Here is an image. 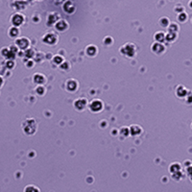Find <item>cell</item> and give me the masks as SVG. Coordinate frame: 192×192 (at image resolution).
Masks as SVG:
<instances>
[{
  "label": "cell",
  "instance_id": "obj_1",
  "mask_svg": "<svg viewBox=\"0 0 192 192\" xmlns=\"http://www.w3.org/2000/svg\"><path fill=\"white\" fill-rule=\"evenodd\" d=\"M22 129L28 135H34L37 131V122L34 118H28L22 123Z\"/></svg>",
  "mask_w": 192,
  "mask_h": 192
},
{
  "label": "cell",
  "instance_id": "obj_2",
  "mask_svg": "<svg viewBox=\"0 0 192 192\" xmlns=\"http://www.w3.org/2000/svg\"><path fill=\"white\" fill-rule=\"evenodd\" d=\"M135 52H137L135 45L131 43H128L126 44H124L123 46L120 48V53L122 55H125L126 57H129V58L135 56Z\"/></svg>",
  "mask_w": 192,
  "mask_h": 192
},
{
  "label": "cell",
  "instance_id": "obj_3",
  "mask_svg": "<svg viewBox=\"0 0 192 192\" xmlns=\"http://www.w3.org/2000/svg\"><path fill=\"white\" fill-rule=\"evenodd\" d=\"M89 109L91 110L93 113H98V111H102L103 109V102L98 99L93 100L89 104Z\"/></svg>",
  "mask_w": 192,
  "mask_h": 192
},
{
  "label": "cell",
  "instance_id": "obj_4",
  "mask_svg": "<svg viewBox=\"0 0 192 192\" xmlns=\"http://www.w3.org/2000/svg\"><path fill=\"white\" fill-rule=\"evenodd\" d=\"M43 41L45 43H47V44H50V45H53V44H56L57 43V41H58V37L56 36L55 34L53 33H48L46 34L45 36L43 37Z\"/></svg>",
  "mask_w": 192,
  "mask_h": 192
},
{
  "label": "cell",
  "instance_id": "obj_5",
  "mask_svg": "<svg viewBox=\"0 0 192 192\" xmlns=\"http://www.w3.org/2000/svg\"><path fill=\"white\" fill-rule=\"evenodd\" d=\"M29 43H30V41H29V40H28L27 38H18V40H16V44L21 50H25L26 48L29 46V44H30Z\"/></svg>",
  "mask_w": 192,
  "mask_h": 192
},
{
  "label": "cell",
  "instance_id": "obj_6",
  "mask_svg": "<svg viewBox=\"0 0 192 192\" xmlns=\"http://www.w3.org/2000/svg\"><path fill=\"white\" fill-rule=\"evenodd\" d=\"M86 104H88V101H86V99L80 98V99L76 100L74 102V107H75V109H77V110L83 111L86 107Z\"/></svg>",
  "mask_w": 192,
  "mask_h": 192
},
{
  "label": "cell",
  "instance_id": "obj_7",
  "mask_svg": "<svg viewBox=\"0 0 192 192\" xmlns=\"http://www.w3.org/2000/svg\"><path fill=\"white\" fill-rule=\"evenodd\" d=\"M24 17L21 16V15H19V13H16V15H15L13 17H12V23L15 25L16 27L17 26H20L22 24L23 22V19Z\"/></svg>",
  "mask_w": 192,
  "mask_h": 192
},
{
  "label": "cell",
  "instance_id": "obj_8",
  "mask_svg": "<svg viewBox=\"0 0 192 192\" xmlns=\"http://www.w3.org/2000/svg\"><path fill=\"white\" fill-rule=\"evenodd\" d=\"M164 49L165 48H164V46H163V44H162V43H156L152 46V50L157 54L163 53V52H164Z\"/></svg>",
  "mask_w": 192,
  "mask_h": 192
},
{
  "label": "cell",
  "instance_id": "obj_9",
  "mask_svg": "<svg viewBox=\"0 0 192 192\" xmlns=\"http://www.w3.org/2000/svg\"><path fill=\"white\" fill-rule=\"evenodd\" d=\"M66 88L69 91H75L78 88V83L75 80H68L67 83H66Z\"/></svg>",
  "mask_w": 192,
  "mask_h": 192
},
{
  "label": "cell",
  "instance_id": "obj_10",
  "mask_svg": "<svg viewBox=\"0 0 192 192\" xmlns=\"http://www.w3.org/2000/svg\"><path fill=\"white\" fill-rule=\"evenodd\" d=\"M67 28H68V24L64 19H62L56 23V29L58 31H64L67 29Z\"/></svg>",
  "mask_w": 192,
  "mask_h": 192
},
{
  "label": "cell",
  "instance_id": "obj_11",
  "mask_svg": "<svg viewBox=\"0 0 192 192\" xmlns=\"http://www.w3.org/2000/svg\"><path fill=\"white\" fill-rule=\"evenodd\" d=\"M34 82L38 84V85H41V84H44L45 82H46V79H45V77L43 74L37 73V74L34 76Z\"/></svg>",
  "mask_w": 192,
  "mask_h": 192
},
{
  "label": "cell",
  "instance_id": "obj_12",
  "mask_svg": "<svg viewBox=\"0 0 192 192\" xmlns=\"http://www.w3.org/2000/svg\"><path fill=\"white\" fill-rule=\"evenodd\" d=\"M177 95L181 97V98H183V97H186L187 95V89L186 88H183V86H178V89H177Z\"/></svg>",
  "mask_w": 192,
  "mask_h": 192
},
{
  "label": "cell",
  "instance_id": "obj_13",
  "mask_svg": "<svg viewBox=\"0 0 192 192\" xmlns=\"http://www.w3.org/2000/svg\"><path fill=\"white\" fill-rule=\"evenodd\" d=\"M141 128L140 126H137V125H132L130 128V132L132 134V135H138L141 132Z\"/></svg>",
  "mask_w": 192,
  "mask_h": 192
},
{
  "label": "cell",
  "instance_id": "obj_14",
  "mask_svg": "<svg viewBox=\"0 0 192 192\" xmlns=\"http://www.w3.org/2000/svg\"><path fill=\"white\" fill-rule=\"evenodd\" d=\"M97 53V48L96 46H94V45H89V46L86 47V54L90 57H93V56H95Z\"/></svg>",
  "mask_w": 192,
  "mask_h": 192
},
{
  "label": "cell",
  "instance_id": "obj_15",
  "mask_svg": "<svg viewBox=\"0 0 192 192\" xmlns=\"http://www.w3.org/2000/svg\"><path fill=\"white\" fill-rule=\"evenodd\" d=\"M165 38L166 37H165L164 33H162V32H157L155 35V38L158 43H162V41L165 40Z\"/></svg>",
  "mask_w": 192,
  "mask_h": 192
},
{
  "label": "cell",
  "instance_id": "obj_16",
  "mask_svg": "<svg viewBox=\"0 0 192 192\" xmlns=\"http://www.w3.org/2000/svg\"><path fill=\"white\" fill-rule=\"evenodd\" d=\"M181 164L180 163H172L170 166V171L173 173H175V172H178V171H181Z\"/></svg>",
  "mask_w": 192,
  "mask_h": 192
},
{
  "label": "cell",
  "instance_id": "obj_17",
  "mask_svg": "<svg viewBox=\"0 0 192 192\" xmlns=\"http://www.w3.org/2000/svg\"><path fill=\"white\" fill-rule=\"evenodd\" d=\"M25 192H30V191H36V192H40V188L35 186H28L25 187V189H24Z\"/></svg>",
  "mask_w": 192,
  "mask_h": 192
},
{
  "label": "cell",
  "instance_id": "obj_18",
  "mask_svg": "<svg viewBox=\"0 0 192 192\" xmlns=\"http://www.w3.org/2000/svg\"><path fill=\"white\" fill-rule=\"evenodd\" d=\"M176 38H177V35H176V33H175V32H171V33H169V34L166 36L165 40H170V41H173L174 40H175Z\"/></svg>",
  "mask_w": 192,
  "mask_h": 192
},
{
  "label": "cell",
  "instance_id": "obj_19",
  "mask_svg": "<svg viewBox=\"0 0 192 192\" xmlns=\"http://www.w3.org/2000/svg\"><path fill=\"white\" fill-rule=\"evenodd\" d=\"M18 35V29H17V27H13L10 29V36L11 37H16Z\"/></svg>",
  "mask_w": 192,
  "mask_h": 192
},
{
  "label": "cell",
  "instance_id": "obj_20",
  "mask_svg": "<svg viewBox=\"0 0 192 192\" xmlns=\"http://www.w3.org/2000/svg\"><path fill=\"white\" fill-rule=\"evenodd\" d=\"M34 51L33 49H28V50H25V56L27 58H33L34 57Z\"/></svg>",
  "mask_w": 192,
  "mask_h": 192
},
{
  "label": "cell",
  "instance_id": "obj_21",
  "mask_svg": "<svg viewBox=\"0 0 192 192\" xmlns=\"http://www.w3.org/2000/svg\"><path fill=\"white\" fill-rule=\"evenodd\" d=\"M186 18H187V15H186V13H183L181 15L179 16V20H180V21H181V22L186 21Z\"/></svg>",
  "mask_w": 192,
  "mask_h": 192
},
{
  "label": "cell",
  "instance_id": "obj_22",
  "mask_svg": "<svg viewBox=\"0 0 192 192\" xmlns=\"http://www.w3.org/2000/svg\"><path fill=\"white\" fill-rule=\"evenodd\" d=\"M54 61H55L56 64H60L62 62V57H60V56H56V57H54Z\"/></svg>",
  "mask_w": 192,
  "mask_h": 192
},
{
  "label": "cell",
  "instance_id": "obj_23",
  "mask_svg": "<svg viewBox=\"0 0 192 192\" xmlns=\"http://www.w3.org/2000/svg\"><path fill=\"white\" fill-rule=\"evenodd\" d=\"M178 29H179V28H178V25H176L175 23H173L172 25H171V27L169 28L170 32H175V33L178 31Z\"/></svg>",
  "mask_w": 192,
  "mask_h": 192
},
{
  "label": "cell",
  "instance_id": "obj_24",
  "mask_svg": "<svg viewBox=\"0 0 192 192\" xmlns=\"http://www.w3.org/2000/svg\"><path fill=\"white\" fill-rule=\"evenodd\" d=\"M186 102L188 104H192V92H188L186 95Z\"/></svg>",
  "mask_w": 192,
  "mask_h": 192
},
{
  "label": "cell",
  "instance_id": "obj_25",
  "mask_svg": "<svg viewBox=\"0 0 192 192\" xmlns=\"http://www.w3.org/2000/svg\"><path fill=\"white\" fill-rule=\"evenodd\" d=\"M167 23H168V20H167V18H162V20H160V24L162 25H163L164 27H167Z\"/></svg>",
  "mask_w": 192,
  "mask_h": 192
},
{
  "label": "cell",
  "instance_id": "obj_26",
  "mask_svg": "<svg viewBox=\"0 0 192 192\" xmlns=\"http://www.w3.org/2000/svg\"><path fill=\"white\" fill-rule=\"evenodd\" d=\"M37 92L40 93V94H43V92H44V88H43V86H38V89H37Z\"/></svg>",
  "mask_w": 192,
  "mask_h": 192
},
{
  "label": "cell",
  "instance_id": "obj_27",
  "mask_svg": "<svg viewBox=\"0 0 192 192\" xmlns=\"http://www.w3.org/2000/svg\"><path fill=\"white\" fill-rule=\"evenodd\" d=\"M187 172L189 173V175H192V164L187 167Z\"/></svg>",
  "mask_w": 192,
  "mask_h": 192
},
{
  "label": "cell",
  "instance_id": "obj_28",
  "mask_svg": "<svg viewBox=\"0 0 192 192\" xmlns=\"http://www.w3.org/2000/svg\"><path fill=\"white\" fill-rule=\"evenodd\" d=\"M189 6H190V7H191V8H192V1L190 2V4H189Z\"/></svg>",
  "mask_w": 192,
  "mask_h": 192
},
{
  "label": "cell",
  "instance_id": "obj_29",
  "mask_svg": "<svg viewBox=\"0 0 192 192\" xmlns=\"http://www.w3.org/2000/svg\"><path fill=\"white\" fill-rule=\"evenodd\" d=\"M191 129H192V124H191Z\"/></svg>",
  "mask_w": 192,
  "mask_h": 192
}]
</instances>
